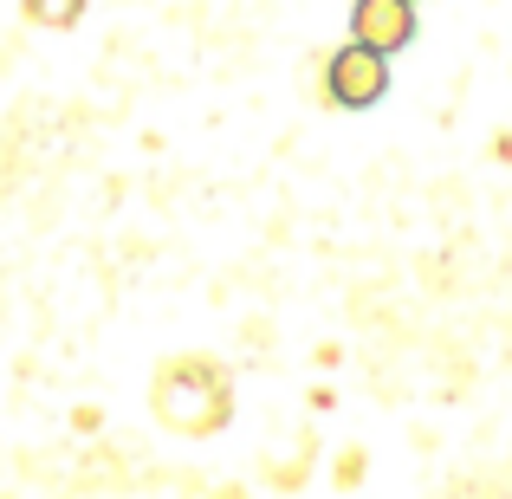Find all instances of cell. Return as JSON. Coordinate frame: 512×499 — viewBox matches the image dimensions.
<instances>
[{
    "instance_id": "obj_1",
    "label": "cell",
    "mask_w": 512,
    "mask_h": 499,
    "mask_svg": "<svg viewBox=\"0 0 512 499\" xmlns=\"http://www.w3.org/2000/svg\"><path fill=\"white\" fill-rule=\"evenodd\" d=\"M383 85H389V65H383V52L376 46H350L331 59V98L350 104V111H363V104H376L383 98Z\"/></svg>"
},
{
    "instance_id": "obj_2",
    "label": "cell",
    "mask_w": 512,
    "mask_h": 499,
    "mask_svg": "<svg viewBox=\"0 0 512 499\" xmlns=\"http://www.w3.org/2000/svg\"><path fill=\"white\" fill-rule=\"evenodd\" d=\"M350 33H357V46H376L389 59L415 39V0H357Z\"/></svg>"
}]
</instances>
